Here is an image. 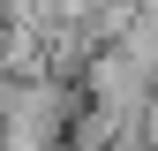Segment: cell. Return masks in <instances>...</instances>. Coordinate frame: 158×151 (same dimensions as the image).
Segmentation results:
<instances>
[{
    "instance_id": "6da1fadb",
    "label": "cell",
    "mask_w": 158,
    "mask_h": 151,
    "mask_svg": "<svg viewBox=\"0 0 158 151\" xmlns=\"http://www.w3.org/2000/svg\"><path fill=\"white\" fill-rule=\"evenodd\" d=\"M0 144H8V113H0Z\"/></svg>"
}]
</instances>
